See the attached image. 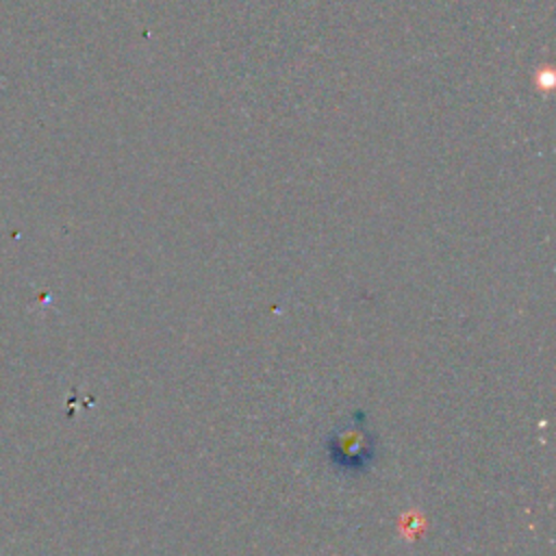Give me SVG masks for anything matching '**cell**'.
I'll list each match as a JSON object with an SVG mask.
<instances>
[{"mask_svg":"<svg viewBox=\"0 0 556 556\" xmlns=\"http://www.w3.org/2000/svg\"><path fill=\"white\" fill-rule=\"evenodd\" d=\"M328 460L345 473H363L376 456V437L367 428V417L356 410L345 426L332 430L326 441Z\"/></svg>","mask_w":556,"mask_h":556,"instance_id":"obj_1","label":"cell"}]
</instances>
